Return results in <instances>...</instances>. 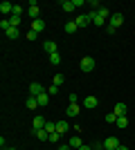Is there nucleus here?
<instances>
[{
    "mask_svg": "<svg viewBox=\"0 0 135 150\" xmlns=\"http://www.w3.org/2000/svg\"><path fill=\"white\" fill-rule=\"evenodd\" d=\"M124 25V16L122 13H113L108 18V25H106V29H108V34H115L117 27H122Z\"/></svg>",
    "mask_w": 135,
    "mask_h": 150,
    "instance_id": "obj_1",
    "label": "nucleus"
},
{
    "mask_svg": "<svg viewBox=\"0 0 135 150\" xmlns=\"http://www.w3.org/2000/svg\"><path fill=\"white\" fill-rule=\"evenodd\" d=\"M79 67H81V72H92V69H95V58L92 56H84L81 63H79Z\"/></svg>",
    "mask_w": 135,
    "mask_h": 150,
    "instance_id": "obj_2",
    "label": "nucleus"
},
{
    "mask_svg": "<svg viewBox=\"0 0 135 150\" xmlns=\"http://www.w3.org/2000/svg\"><path fill=\"white\" fill-rule=\"evenodd\" d=\"M90 20H92V25H95V27L108 25V23H106V20H108V18H104L101 13H99V11H95V9H92V11H90Z\"/></svg>",
    "mask_w": 135,
    "mask_h": 150,
    "instance_id": "obj_3",
    "label": "nucleus"
},
{
    "mask_svg": "<svg viewBox=\"0 0 135 150\" xmlns=\"http://www.w3.org/2000/svg\"><path fill=\"white\" fill-rule=\"evenodd\" d=\"M27 13L32 16V20H39V13H41V7H39V2L36 0H32L29 5H27Z\"/></svg>",
    "mask_w": 135,
    "mask_h": 150,
    "instance_id": "obj_4",
    "label": "nucleus"
},
{
    "mask_svg": "<svg viewBox=\"0 0 135 150\" xmlns=\"http://www.w3.org/2000/svg\"><path fill=\"white\" fill-rule=\"evenodd\" d=\"M119 139L117 137H108V139H104V150H117L119 148Z\"/></svg>",
    "mask_w": 135,
    "mask_h": 150,
    "instance_id": "obj_5",
    "label": "nucleus"
},
{
    "mask_svg": "<svg viewBox=\"0 0 135 150\" xmlns=\"http://www.w3.org/2000/svg\"><path fill=\"white\" fill-rule=\"evenodd\" d=\"M0 13H2V18H9V16L14 13V5H11V2H7V0H5V2H0Z\"/></svg>",
    "mask_w": 135,
    "mask_h": 150,
    "instance_id": "obj_6",
    "label": "nucleus"
},
{
    "mask_svg": "<svg viewBox=\"0 0 135 150\" xmlns=\"http://www.w3.org/2000/svg\"><path fill=\"white\" fill-rule=\"evenodd\" d=\"M97 105H99V99H97V96H86L84 99V108L86 110H95Z\"/></svg>",
    "mask_w": 135,
    "mask_h": 150,
    "instance_id": "obj_7",
    "label": "nucleus"
},
{
    "mask_svg": "<svg viewBox=\"0 0 135 150\" xmlns=\"http://www.w3.org/2000/svg\"><path fill=\"white\" fill-rule=\"evenodd\" d=\"M43 92H47V90H45L41 83H29V94H32V96H39V94H43Z\"/></svg>",
    "mask_w": 135,
    "mask_h": 150,
    "instance_id": "obj_8",
    "label": "nucleus"
},
{
    "mask_svg": "<svg viewBox=\"0 0 135 150\" xmlns=\"http://www.w3.org/2000/svg\"><path fill=\"white\" fill-rule=\"evenodd\" d=\"M79 112H81V108H79V103H70V105L65 108V117H77Z\"/></svg>",
    "mask_w": 135,
    "mask_h": 150,
    "instance_id": "obj_9",
    "label": "nucleus"
},
{
    "mask_svg": "<svg viewBox=\"0 0 135 150\" xmlns=\"http://www.w3.org/2000/svg\"><path fill=\"white\" fill-rule=\"evenodd\" d=\"M92 20H90V13H81V16H77V27H88Z\"/></svg>",
    "mask_w": 135,
    "mask_h": 150,
    "instance_id": "obj_10",
    "label": "nucleus"
},
{
    "mask_svg": "<svg viewBox=\"0 0 135 150\" xmlns=\"http://www.w3.org/2000/svg\"><path fill=\"white\" fill-rule=\"evenodd\" d=\"M45 123H47V121H45L43 117H34V121H32V130H43Z\"/></svg>",
    "mask_w": 135,
    "mask_h": 150,
    "instance_id": "obj_11",
    "label": "nucleus"
},
{
    "mask_svg": "<svg viewBox=\"0 0 135 150\" xmlns=\"http://www.w3.org/2000/svg\"><path fill=\"white\" fill-rule=\"evenodd\" d=\"M113 112H115L117 117H126V112H129V108H126V103H117V105L113 108Z\"/></svg>",
    "mask_w": 135,
    "mask_h": 150,
    "instance_id": "obj_12",
    "label": "nucleus"
},
{
    "mask_svg": "<svg viewBox=\"0 0 135 150\" xmlns=\"http://www.w3.org/2000/svg\"><path fill=\"white\" fill-rule=\"evenodd\" d=\"M43 50L47 52V56H50V54H54V52H59V50H56V43H54V40H45V43H43Z\"/></svg>",
    "mask_w": 135,
    "mask_h": 150,
    "instance_id": "obj_13",
    "label": "nucleus"
},
{
    "mask_svg": "<svg viewBox=\"0 0 135 150\" xmlns=\"http://www.w3.org/2000/svg\"><path fill=\"white\" fill-rule=\"evenodd\" d=\"M5 36L9 38V40H16V38L20 36V29H18V27H9V29L5 31Z\"/></svg>",
    "mask_w": 135,
    "mask_h": 150,
    "instance_id": "obj_14",
    "label": "nucleus"
},
{
    "mask_svg": "<svg viewBox=\"0 0 135 150\" xmlns=\"http://www.w3.org/2000/svg\"><path fill=\"white\" fill-rule=\"evenodd\" d=\"M68 130H70L68 121H65V119H59L56 121V132H59V134H63V132H68Z\"/></svg>",
    "mask_w": 135,
    "mask_h": 150,
    "instance_id": "obj_15",
    "label": "nucleus"
},
{
    "mask_svg": "<svg viewBox=\"0 0 135 150\" xmlns=\"http://www.w3.org/2000/svg\"><path fill=\"white\" fill-rule=\"evenodd\" d=\"M32 132L36 134V139H41V141H50V132L45 130V128L43 130H32Z\"/></svg>",
    "mask_w": 135,
    "mask_h": 150,
    "instance_id": "obj_16",
    "label": "nucleus"
},
{
    "mask_svg": "<svg viewBox=\"0 0 135 150\" xmlns=\"http://www.w3.org/2000/svg\"><path fill=\"white\" fill-rule=\"evenodd\" d=\"M45 29V23H43V20H32V31H36V34H41V31H43Z\"/></svg>",
    "mask_w": 135,
    "mask_h": 150,
    "instance_id": "obj_17",
    "label": "nucleus"
},
{
    "mask_svg": "<svg viewBox=\"0 0 135 150\" xmlns=\"http://www.w3.org/2000/svg\"><path fill=\"white\" fill-rule=\"evenodd\" d=\"M25 105H27V110H36V108H39L36 96H27V99H25Z\"/></svg>",
    "mask_w": 135,
    "mask_h": 150,
    "instance_id": "obj_18",
    "label": "nucleus"
},
{
    "mask_svg": "<svg viewBox=\"0 0 135 150\" xmlns=\"http://www.w3.org/2000/svg\"><path fill=\"white\" fill-rule=\"evenodd\" d=\"M36 101H39V105H41V108H45L47 103H50V94H47V92L39 94V96H36Z\"/></svg>",
    "mask_w": 135,
    "mask_h": 150,
    "instance_id": "obj_19",
    "label": "nucleus"
},
{
    "mask_svg": "<svg viewBox=\"0 0 135 150\" xmlns=\"http://www.w3.org/2000/svg\"><path fill=\"white\" fill-rule=\"evenodd\" d=\"M81 146H84V141H81V137H79V134H74V137L70 139V148H81Z\"/></svg>",
    "mask_w": 135,
    "mask_h": 150,
    "instance_id": "obj_20",
    "label": "nucleus"
},
{
    "mask_svg": "<svg viewBox=\"0 0 135 150\" xmlns=\"http://www.w3.org/2000/svg\"><path fill=\"white\" fill-rule=\"evenodd\" d=\"M61 7H63V11H74V9H77V7H74V0H63Z\"/></svg>",
    "mask_w": 135,
    "mask_h": 150,
    "instance_id": "obj_21",
    "label": "nucleus"
},
{
    "mask_svg": "<svg viewBox=\"0 0 135 150\" xmlns=\"http://www.w3.org/2000/svg\"><path fill=\"white\" fill-rule=\"evenodd\" d=\"M79 27H77V20H70V23H65V34H74Z\"/></svg>",
    "mask_w": 135,
    "mask_h": 150,
    "instance_id": "obj_22",
    "label": "nucleus"
},
{
    "mask_svg": "<svg viewBox=\"0 0 135 150\" xmlns=\"http://www.w3.org/2000/svg\"><path fill=\"white\" fill-rule=\"evenodd\" d=\"M63 81H65L63 74H54V76H52V85H56V88H61V85H63Z\"/></svg>",
    "mask_w": 135,
    "mask_h": 150,
    "instance_id": "obj_23",
    "label": "nucleus"
},
{
    "mask_svg": "<svg viewBox=\"0 0 135 150\" xmlns=\"http://www.w3.org/2000/svg\"><path fill=\"white\" fill-rule=\"evenodd\" d=\"M115 125H117V128H126V125H129V117H117Z\"/></svg>",
    "mask_w": 135,
    "mask_h": 150,
    "instance_id": "obj_24",
    "label": "nucleus"
},
{
    "mask_svg": "<svg viewBox=\"0 0 135 150\" xmlns=\"http://www.w3.org/2000/svg\"><path fill=\"white\" fill-rule=\"evenodd\" d=\"M50 63H52V65H59V63H61V54H59V52L50 54Z\"/></svg>",
    "mask_w": 135,
    "mask_h": 150,
    "instance_id": "obj_25",
    "label": "nucleus"
},
{
    "mask_svg": "<svg viewBox=\"0 0 135 150\" xmlns=\"http://www.w3.org/2000/svg\"><path fill=\"white\" fill-rule=\"evenodd\" d=\"M45 130L50 132V134H52V132H56V123H54V121H47V123H45Z\"/></svg>",
    "mask_w": 135,
    "mask_h": 150,
    "instance_id": "obj_26",
    "label": "nucleus"
},
{
    "mask_svg": "<svg viewBox=\"0 0 135 150\" xmlns=\"http://www.w3.org/2000/svg\"><path fill=\"white\" fill-rule=\"evenodd\" d=\"M9 25H11V27H18L20 25V16H9Z\"/></svg>",
    "mask_w": 135,
    "mask_h": 150,
    "instance_id": "obj_27",
    "label": "nucleus"
},
{
    "mask_svg": "<svg viewBox=\"0 0 135 150\" xmlns=\"http://www.w3.org/2000/svg\"><path fill=\"white\" fill-rule=\"evenodd\" d=\"M115 121H117V114H115V112L106 114V123H115Z\"/></svg>",
    "mask_w": 135,
    "mask_h": 150,
    "instance_id": "obj_28",
    "label": "nucleus"
},
{
    "mask_svg": "<svg viewBox=\"0 0 135 150\" xmlns=\"http://www.w3.org/2000/svg\"><path fill=\"white\" fill-rule=\"evenodd\" d=\"M0 27H2V31L9 29V27H11V25H9V18H2V20H0Z\"/></svg>",
    "mask_w": 135,
    "mask_h": 150,
    "instance_id": "obj_29",
    "label": "nucleus"
},
{
    "mask_svg": "<svg viewBox=\"0 0 135 150\" xmlns=\"http://www.w3.org/2000/svg\"><path fill=\"white\" fill-rule=\"evenodd\" d=\"M25 36H27V40H36V38H39V34L29 29V31H27V34H25Z\"/></svg>",
    "mask_w": 135,
    "mask_h": 150,
    "instance_id": "obj_30",
    "label": "nucleus"
},
{
    "mask_svg": "<svg viewBox=\"0 0 135 150\" xmlns=\"http://www.w3.org/2000/svg\"><path fill=\"white\" fill-rule=\"evenodd\" d=\"M11 16H23V7L20 5H14V13Z\"/></svg>",
    "mask_w": 135,
    "mask_h": 150,
    "instance_id": "obj_31",
    "label": "nucleus"
},
{
    "mask_svg": "<svg viewBox=\"0 0 135 150\" xmlns=\"http://www.w3.org/2000/svg\"><path fill=\"white\" fill-rule=\"evenodd\" d=\"M47 94H50V96H54V94H59V88H56V85H50V88H47Z\"/></svg>",
    "mask_w": 135,
    "mask_h": 150,
    "instance_id": "obj_32",
    "label": "nucleus"
},
{
    "mask_svg": "<svg viewBox=\"0 0 135 150\" xmlns=\"http://www.w3.org/2000/svg\"><path fill=\"white\" fill-rule=\"evenodd\" d=\"M59 137H61L59 132H52V134H50V141H52V144H56V141H59Z\"/></svg>",
    "mask_w": 135,
    "mask_h": 150,
    "instance_id": "obj_33",
    "label": "nucleus"
},
{
    "mask_svg": "<svg viewBox=\"0 0 135 150\" xmlns=\"http://www.w3.org/2000/svg\"><path fill=\"white\" fill-rule=\"evenodd\" d=\"M92 150H104V141H101V144H95V146H92Z\"/></svg>",
    "mask_w": 135,
    "mask_h": 150,
    "instance_id": "obj_34",
    "label": "nucleus"
},
{
    "mask_svg": "<svg viewBox=\"0 0 135 150\" xmlns=\"http://www.w3.org/2000/svg\"><path fill=\"white\" fill-rule=\"evenodd\" d=\"M59 150H72V148H70V144H63V146H59Z\"/></svg>",
    "mask_w": 135,
    "mask_h": 150,
    "instance_id": "obj_35",
    "label": "nucleus"
},
{
    "mask_svg": "<svg viewBox=\"0 0 135 150\" xmlns=\"http://www.w3.org/2000/svg\"><path fill=\"white\" fill-rule=\"evenodd\" d=\"M79 150H92V146H86V144H84V146H81Z\"/></svg>",
    "mask_w": 135,
    "mask_h": 150,
    "instance_id": "obj_36",
    "label": "nucleus"
},
{
    "mask_svg": "<svg viewBox=\"0 0 135 150\" xmlns=\"http://www.w3.org/2000/svg\"><path fill=\"white\" fill-rule=\"evenodd\" d=\"M117 150H129V148H126V146H119V148H117Z\"/></svg>",
    "mask_w": 135,
    "mask_h": 150,
    "instance_id": "obj_37",
    "label": "nucleus"
},
{
    "mask_svg": "<svg viewBox=\"0 0 135 150\" xmlns=\"http://www.w3.org/2000/svg\"><path fill=\"white\" fill-rule=\"evenodd\" d=\"M7 150H16V148H7Z\"/></svg>",
    "mask_w": 135,
    "mask_h": 150,
    "instance_id": "obj_38",
    "label": "nucleus"
},
{
    "mask_svg": "<svg viewBox=\"0 0 135 150\" xmlns=\"http://www.w3.org/2000/svg\"><path fill=\"white\" fill-rule=\"evenodd\" d=\"M72 150H77V148H72Z\"/></svg>",
    "mask_w": 135,
    "mask_h": 150,
    "instance_id": "obj_39",
    "label": "nucleus"
}]
</instances>
